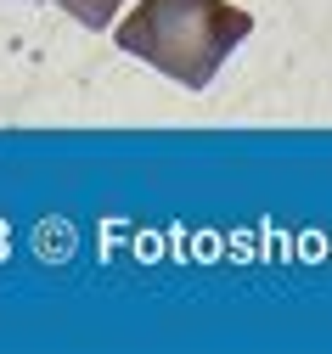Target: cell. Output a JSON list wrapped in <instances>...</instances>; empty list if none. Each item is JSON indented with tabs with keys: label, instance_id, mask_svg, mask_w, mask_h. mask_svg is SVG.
Listing matches in <instances>:
<instances>
[{
	"label": "cell",
	"instance_id": "1",
	"mask_svg": "<svg viewBox=\"0 0 332 354\" xmlns=\"http://www.w3.org/2000/svg\"><path fill=\"white\" fill-rule=\"evenodd\" d=\"M254 34V12L231 0H141L119 23V51L186 91H209L225 57Z\"/></svg>",
	"mask_w": 332,
	"mask_h": 354
},
{
	"label": "cell",
	"instance_id": "2",
	"mask_svg": "<svg viewBox=\"0 0 332 354\" xmlns=\"http://www.w3.org/2000/svg\"><path fill=\"white\" fill-rule=\"evenodd\" d=\"M51 6H62L73 23H85V28H113V17H119V6L124 0H51Z\"/></svg>",
	"mask_w": 332,
	"mask_h": 354
}]
</instances>
